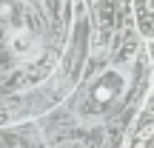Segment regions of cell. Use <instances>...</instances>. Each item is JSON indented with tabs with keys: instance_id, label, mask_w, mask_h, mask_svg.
<instances>
[{
	"instance_id": "cell-5",
	"label": "cell",
	"mask_w": 154,
	"mask_h": 148,
	"mask_svg": "<svg viewBox=\"0 0 154 148\" xmlns=\"http://www.w3.org/2000/svg\"><path fill=\"white\" fill-rule=\"evenodd\" d=\"M0 14L9 17V14H11V6H9V3H0Z\"/></svg>"
},
{
	"instance_id": "cell-3",
	"label": "cell",
	"mask_w": 154,
	"mask_h": 148,
	"mask_svg": "<svg viewBox=\"0 0 154 148\" xmlns=\"http://www.w3.org/2000/svg\"><path fill=\"white\" fill-rule=\"evenodd\" d=\"M140 32H143V37L154 40V14H143L140 17Z\"/></svg>"
},
{
	"instance_id": "cell-1",
	"label": "cell",
	"mask_w": 154,
	"mask_h": 148,
	"mask_svg": "<svg viewBox=\"0 0 154 148\" xmlns=\"http://www.w3.org/2000/svg\"><path fill=\"white\" fill-rule=\"evenodd\" d=\"M123 86H126L123 74H117V71H109V74H103V77H100V83H94V88H91V97L97 100V103H109V100L120 97Z\"/></svg>"
},
{
	"instance_id": "cell-2",
	"label": "cell",
	"mask_w": 154,
	"mask_h": 148,
	"mask_svg": "<svg viewBox=\"0 0 154 148\" xmlns=\"http://www.w3.org/2000/svg\"><path fill=\"white\" fill-rule=\"evenodd\" d=\"M9 49L14 51L17 57H23V60H34V57L40 54V46H37V40L32 37L29 29H14V32H11Z\"/></svg>"
},
{
	"instance_id": "cell-4",
	"label": "cell",
	"mask_w": 154,
	"mask_h": 148,
	"mask_svg": "<svg viewBox=\"0 0 154 148\" xmlns=\"http://www.w3.org/2000/svg\"><path fill=\"white\" fill-rule=\"evenodd\" d=\"M149 137H151V125H146V131L140 134L137 140H131V145H128V148H149Z\"/></svg>"
}]
</instances>
